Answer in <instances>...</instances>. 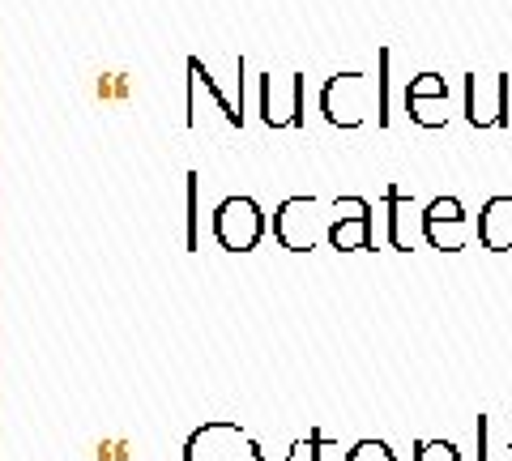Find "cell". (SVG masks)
<instances>
[{"label":"cell","mask_w":512,"mask_h":461,"mask_svg":"<svg viewBox=\"0 0 512 461\" xmlns=\"http://www.w3.org/2000/svg\"><path fill=\"white\" fill-rule=\"evenodd\" d=\"M184 461H265V457H261V444H256L244 427L218 419V423H205L201 432L188 440Z\"/></svg>","instance_id":"6da1fadb"},{"label":"cell","mask_w":512,"mask_h":461,"mask_svg":"<svg viewBox=\"0 0 512 461\" xmlns=\"http://www.w3.org/2000/svg\"><path fill=\"white\" fill-rule=\"evenodd\" d=\"M214 231H218V240L227 252H252L256 240H261V231H265V218H261V210H256V201L231 197V201L218 205Z\"/></svg>","instance_id":"7a4b0ae2"},{"label":"cell","mask_w":512,"mask_h":461,"mask_svg":"<svg viewBox=\"0 0 512 461\" xmlns=\"http://www.w3.org/2000/svg\"><path fill=\"white\" fill-rule=\"evenodd\" d=\"M461 227H466V214H461V205L453 197L431 201V210L423 214V235L440 252H461Z\"/></svg>","instance_id":"3957f363"},{"label":"cell","mask_w":512,"mask_h":461,"mask_svg":"<svg viewBox=\"0 0 512 461\" xmlns=\"http://www.w3.org/2000/svg\"><path fill=\"white\" fill-rule=\"evenodd\" d=\"M478 235L491 252H512V197H491L483 222H478Z\"/></svg>","instance_id":"277c9868"},{"label":"cell","mask_w":512,"mask_h":461,"mask_svg":"<svg viewBox=\"0 0 512 461\" xmlns=\"http://www.w3.org/2000/svg\"><path fill=\"white\" fill-rule=\"evenodd\" d=\"M333 248H372V214H367V201H355V214L333 222L329 227Z\"/></svg>","instance_id":"5b68a950"},{"label":"cell","mask_w":512,"mask_h":461,"mask_svg":"<svg viewBox=\"0 0 512 461\" xmlns=\"http://www.w3.org/2000/svg\"><path fill=\"white\" fill-rule=\"evenodd\" d=\"M414 461H461V457H457V444H448V440H419Z\"/></svg>","instance_id":"8992f818"},{"label":"cell","mask_w":512,"mask_h":461,"mask_svg":"<svg viewBox=\"0 0 512 461\" xmlns=\"http://www.w3.org/2000/svg\"><path fill=\"white\" fill-rule=\"evenodd\" d=\"M346 461H397V457H393V449L384 440H359L355 449L346 453Z\"/></svg>","instance_id":"52a82bcc"}]
</instances>
